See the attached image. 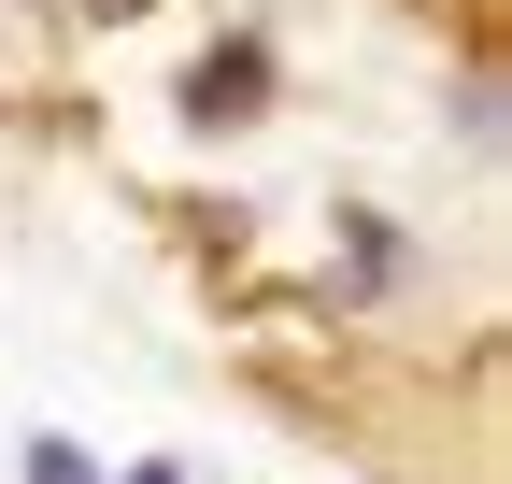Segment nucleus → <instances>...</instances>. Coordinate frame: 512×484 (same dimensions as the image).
Segmentation results:
<instances>
[{"instance_id": "f03ea898", "label": "nucleus", "mask_w": 512, "mask_h": 484, "mask_svg": "<svg viewBox=\"0 0 512 484\" xmlns=\"http://www.w3.org/2000/svg\"><path fill=\"white\" fill-rule=\"evenodd\" d=\"M114 484H185V456H143V470H114Z\"/></svg>"}, {"instance_id": "f257e3e1", "label": "nucleus", "mask_w": 512, "mask_h": 484, "mask_svg": "<svg viewBox=\"0 0 512 484\" xmlns=\"http://www.w3.org/2000/svg\"><path fill=\"white\" fill-rule=\"evenodd\" d=\"M15 470H29V484H100V456H86V442H72V428H43V442H29V456H15Z\"/></svg>"}]
</instances>
